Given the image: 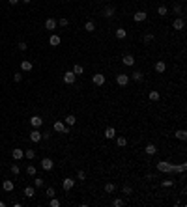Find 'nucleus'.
<instances>
[{
	"label": "nucleus",
	"instance_id": "1",
	"mask_svg": "<svg viewBox=\"0 0 187 207\" xmlns=\"http://www.w3.org/2000/svg\"><path fill=\"white\" fill-rule=\"evenodd\" d=\"M52 131H54V133H60V134H67L69 133V127L66 125V123L64 121H54V125H52Z\"/></svg>",
	"mask_w": 187,
	"mask_h": 207
},
{
	"label": "nucleus",
	"instance_id": "2",
	"mask_svg": "<svg viewBox=\"0 0 187 207\" xmlns=\"http://www.w3.org/2000/svg\"><path fill=\"white\" fill-rule=\"evenodd\" d=\"M157 172H163V174H172V164L167 161H159L157 162Z\"/></svg>",
	"mask_w": 187,
	"mask_h": 207
},
{
	"label": "nucleus",
	"instance_id": "3",
	"mask_svg": "<svg viewBox=\"0 0 187 207\" xmlns=\"http://www.w3.org/2000/svg\"><path fill=\"white\" fill-rule=\"evenodd\" d=\"M116 84H118V86H127L129 84V75L118 73V75H116Z\"/></svg>",
	"mask_w": 187,
	"mask_h": 207
},
{
	"label": "nucleus",
	"instance_id": "4",
	"mask_svg": "<svg viewBox=\"0 0 187 207\" xmlns=\"http://www.w3.org/2000/svg\"><path fill=\"white\" fill-rule=\"evenodd\" d=\"M101 15L105 17V19L114 17V15H116V8H114V6H105V8H103V11H101Z\"/></svg>",
	"mask_w": 187,
	"mask_h": 207
},
{
	"label": "nucleus",
	"instance_id": "5",
	"mask_svg": "<svg viewBox=\"0 0 187 207\" xmlns=\"http://www.w3.org/2000/svg\"><path fill=\"white\" fill-rule=\"evenodd\" d=\"M41 168H43V170H47V172H51V170L54 168V162H52V159H49V157L41 159Z\"/></svg>",
	"mask_w": 187,
	"mask_h": 207
},
{
	"label": "nucleus",
	"instance_id": "6",
	"mask_svg": "<svg viewBox=\"0 0 187 207\" xmlns=\"http://www.w3.org/2000/svg\"><path fill=\"white\" fill-rule=\"evenodd\" d=\"M75 80H77V75L73 71H66L64 73V82L66 84H75Z\"/></svg>",
	"mask_w": 187,
	"mask_h": 207
},
{
	"label": "nucleus",
	"instance_id": "7",
	"mask_svg": "<svg viewBox=\"0 0 187 207\" xmlns=\"http://www.w3.org/2000/svg\"><path fill=\"white\" fill-rule=\"evenodd\" d=\"M105 75H101V73H95L94 75V77H92V82H94V84L95 86H103V84H105Z\"/></svg>",
	"mask_w": 187,
	"mask_h": 207
},
{
	"label": "nucleus",
	"instance_id": "8",
	"mask_svg": "<svg viewBox=\"0 0 187 207\" xmlns=\"http://www.w3.org/2000/svg\"><path fill=\"white\" fill-rule=\"evenodd\" d=\"M62 187H64V190L66 192H69L73 187H75V179H71V177H66L64 181H62Z\"/></svg>",
	"mask_w": 187,
	"mask_h": 207
},
{
	"label": "nucleus",
	"instance_id": "9",
	"mask_svg": "<svg viewBox=\"0 0 187 207\" xmlns=\"http://www.w3.org/2000/svg\"><path fill=\"white\" fill-rule=\"evenodd\" d=\"M122 64L127 65V67H133L135 65V56H133V54H126V56L122 58Z\"/></svg>",
	"mask_w": 187,
	"mask_h": 207
},
{
	"label": "nucleus",
	"instance_id": "10",
	"mask_svg": "<svg viewBox=\"0 0 187 207\" xmlns=\"http://www.w3.org/2000/svg\"><path fill=\"white\" fill-rule=\"evenodd\" d=\"M30 125L34 129H39L41 125H43V120H41V116H32L30 118Z\"/></svg>",
	"mask_w": 187,
	"mask_h": 207
},
{
	"label": "nucleus",
	"instance_id": "11",
	"mask_svg": "<svg viewBox=\"0 0 187 207\" xmlns=\"http://www.w3.org/2000/svg\"><path fill=\"white\" fill-rule=\"evenodd\" d=\"M183 26H185V21L182 17L174 19V23H172V28H174V30H183Z\"/></svg>",
	"mask_w": 187,
	"mask_h": 207
},
{
	"label": "nucleus",
	"instance_id": "12",
	"mask_svg": "<svg viewBox=\"0 0 187 207\" xmlns=\"http://www.w3.org/2000/svg\"><path fill=\"white\" fill-rule=\"evenodd\" d=\"M131 79H133L135 82H142V80H144V73L138 71V69H135V71L131 73Z\"/></svg>",
	"mask_w": 187,
	"mask_h": 207
},
{
	"label": "nucleus",
	"instance_id": "13",
	"mask_svg": "<svg viewBox=\"0 0 187 207\" xmlns=\"http://www.w3.org/2000/svg\"><path fill=\"white\" fill-rule=\"evenodd\" d=\"M155 71L159 73V75H163L165 71H167V64H165L163 60H159V62H155Z\"/></svg>",
	"mask_w": 187,
	"mask_h": 207
},
{
	"label": "nucleus",
	"instance_id": "14",
	"mask_svg": "<svg viewBox=\"0 0 187 207\" xmlns=\"http://www.w3.org/2000/svg\"><path fill=\"white\" fill-rule=\"evenodd\" d=\"M2 189H4L6 192H13V189H15V185H13V181H11V179H6V181L2 183Z\"/></svg>",
	"mask_w": 187,
	"mask_h": 207
},
{
	"label": "nucleus",
	"instance_id": "15",
	"mask_svg": "<svg viewBox=\"0 0 187 207\" xmlns=\"http://www.w3.org/2000/svg\"><path fill=\"white\" fill-rule=\"evenodd\" d=\"M32 62H28V60H23V62H21V69H23V71L24 73H30L32 71Z\"/></svg>",
	"mask_w": 187,
	"mask_h": 207
},
{
	"label": "nucleus",
	"instance_id": "16",
	"mask_svg": "<svg viewBox=\"0 0 187 207\" xmlns=\"http://www.w3.org/2000/svg\"><path fill=\"white\" fill-rule=\"evenodd\" d=\"M11 157L15 159V161H21V159L24 157V151H23V149H19V148H15V149L11 151Z\"/></svg>",
	"mask_w": 187,
	"mask_h": 207
},
{
	"label": "nucleus",
	"instance_id": "17",
	"mask_svg": "<svg viewBox=\"0 0 187 207\" xmlns=\"http://www.w3.org/2000/svg\"><path fill=\"white\" fill-rule=\"evenodd\" d=\"M30 140H32V142H36V144L41 142V133H39L38 129H34L32 133H30Z\"/></svg>",
	"mask_w": 187,
	"mask_h": 207
},
{
	"label": "nucleus",
	"instance_id": "18",
	"mask_svg": "<svg viewBox=\"0 0 187 207\" xmlns=\"http://www.w3.org/2000/svg\"><path fill=\"white\" fill-rule=\"evenodd\" d=\"M114 136H116V129L114 127H107L105 129V138H107V140H112Z\"/></svg>",
	"mask_w": 187,
	"mask_h": 207
},
{
	"label": "nucleus",
	"instance_id": "19",
	"mask_svg": "<svg viewBox=\"0 0 187 207\" xmlns=\"http://www.w3.org/2000/svg\"><path fill=\"white\" fill-rule=\"evenodd\" d=\"M146 17H148V15H146V11H137L135 15H133V19L137 21V23H142V21H146Z\"/></svg>",
	"mask_w": 187,
	"mask_h": 207
},
{
	"label": "nucleus",
	"instance_id": "20",
	"mask_svg": "<svg viewBox=\"0 0 187 207\" xmlns=\"http://www.w3.org/2000/svg\"><path fill=\"white\" fill-rule=\"evenodd\" d=\"M64 121H66V125H67V127H73V125H75V123H77V118H75V116H73V114H67Z\"/></svg>",
	"mask_w": 187,
	"mask_h": 207
},
{
	"label": "nucleus",
	"instance_id": "21",
	"mask_svg": "<svg viewBox=\"0 0 187 207\" xmlns=\"http://www.w3.org/2000/svg\"><path fill=\"white\" fill-rule=\"evenodd\" d=\"M144 151H146V155H155L157 153V148H155V144H146Z\"/></svg>",
	"mask_w": 187,
	"mask_h": 207
},
{
	"label": "nucleus",
	"instance_id": "22",
	"mask_svg": "<svg viewBox=\"0 0 187 207\" xmlns=\"http://www.w3.org/2000/svg\"><path fill=\"white\" fill-rule=\"evenodd\" d=\"M45 28L47 30H56V19H47L45 21Z\"/></svg>",
	"mask_w": 187,
	"mask_h": 207
},
{
	"label": "nucleus",
	"instance_id": "23",
	"mask_svg": "<svg viewBox=\"0 0 187 207\" xmlns=\"http://www.w3.org/2000/svg\"><path fill=\"white\" fill-rule=\"evenodd\" d=\"M116 138V146L118 148H126L127 146V138L126 136H114Z\"/></svg>",
	"mask_w": 187,
	"mask_h": 207
},
{
	"label": "nucleus",
	"instance_id": "24",
	"mask_svg": "<svg viewBox=\"0 0 187 207\" xmlns=\"http://www.w3.org/2000/svg\"><path fill=\"white\" fill-rule=\"evenodd\" d=\"M185 170H187V162H182V164H172V172H182V174H185Z\"/></svg>",
	"mask_w": 187,
	"mask_h": 207
},
{
	"label": "nucleus",
	"instance_id": "25",
	"mask_svg": "<svg viewBox=\"0 0 187 207\" xmlns=\"http://www.w3.org/2000/svg\"><path fill=\"white\" fill-rule=\"evenodd\" d=\"M127 37V30L126 28H118L116 30V39H126Z\"/></svg>",
	"mask_w": 187,
	"mask_h": 207
},
{
	"label": "nucleus",
	"instance_id": "26",
	"mask_svg": "<svg viewBox=\"0 0 187 207\" xmlns=\"http://www.w3.org/2000/svg\"><path fill=\"white\" fill-rule=\"evenodd\" d=\"M60 41H62V39H60V36L52 34V36H51V39H49V43H51L52 47H58V45H60Z\"/></svg>",
	"mask_w": 187,
	"mask_h": 207
},
{
	"label": "nucleus",
	"instance_id": "27",
	"mask_svg": "<svg viewBox=\"0 0 187 207\" xmlns=\"http://www.w3.org/2000/svg\"><path fill=\"white\" fill-rule=\"evenodd\" d=\"M84 30L86 32H94L95 30V23H94V21H86V23H84Z\"/></svg>",
	"mask_w": 187,
	"mask_h": 207
},
{
	"label": "nucleus",
	"instance_id": "28",
	"mask_svg": "<svg viewBox=\"0 0 187 207\" xmlns=\"http://www.w3.org/2000/svg\"><path fill=\"white\" fill-rule=\"evenodd\" d=\"M23 194H24L26 198H34V194H36V192H34V187H24Z\"/></svg>",
	"mask_w": 187,
	"mask_h": 207
},
{
	"label": "nucleus",
	"instance_id": "29",
	"mask_svg": "<svg viewBox=\"0 0 187 207\" xmlns=\"http://www.w3.org/2000/svg\"><path fill=\"white\" fill-rule=\"evenodd\" d=\"M24 157L28 159V161H34V159H36V149H26L24 151Z\"/></svg>",
	"mask_w": 187,
	"mask_h": 207
},
{
	"label": "nucleus",
	"instance_id": "30",
	"mask_svg": "<svg viewBox=\"0 0 187 207\" xmlns=\"http://www.w3.org/2000/svg\"><path fill=\"white\" fill-rule=\"evenodd\" d=\"M176 138H178V140H187V133H185V131L183 129H180V131H176Z\"/></svg>",
	"mask_w": 187,
	"mask_h": 207
},
{
	"label": "nucleus",
	"instance_id": "31",
	"mask_svg": "<svg viewBox=\"0 0 187 207\" xmlns=\"http://www.w3.org/2000/svg\"><path fill=\"white\" fill-rule=\"evenodd\" d=\"M36 166H32V164H28V166H26V174H28L30 177H36Z\"/></svg>",
	"mask_w": 187,
	"mask_h": 207
},
{
	"label": "nucleus",
	"instance_id": "32",
	"mask_svg": "<svg viewBox=\"0 0 187 207\" xmlns=\"http://www.w3.org/2000/svg\"><path fill=\"white\" fill-rule=\"evenodd\" d=\"M148 97H150V101H159V99H161V93L154 90V92H150V95H148Z\"/></svg>",
	"mask_w": 187,
	"mask_h": 207
},
{
	"label": "nucleus",
	"instance_id": "33",
	"mask_svg": "<svg viewBox=\"0 0 187 207\" xmlns=\"http://www.w3.org/2000/svg\"><path fill=\"white\" fill-rule=\"evenodd\" d=\"M114 190H116V185L114 183H107L105 185V192H107V194H112Z\"/></svg>",
	"mask_w": 187,
	"mask_h": 207
},
{
	"label": "nucleus",
	"instance_id": "34",
	"mask_svg": "<svg viewBox=\"0 0 187 207\" xmlns=\"http://www.w3.org/2000/svg\"><path fill=\"white\" fill-rule=\"evenodd\" d=\"M43 183H45L43 177H36V179H34V187H36V189H41V187H43Z\"/></svg>",
	"mask_w": 187,
	"mask_h": 207
},
{
	"label": "nucleus",
	"instance_id": "35",
	"mask_svg": "<svg viewBox=\"0 0 187 207\" xmlns=\"http://www.w3.org/2000/svg\"><path fill=\"white\" fill-rule=\"evenodd\" d=\"M71 71H73L75 75H82V73H84V69H82V65H79V64H75V65H73V69H71Z\"/></svg>",
	"mask_w": 187,
	"mask_h": 207
},
{
	"label": "nucleus",
	"instance_id": "36",
	"mask_svg": "<svg viewBox=\"0 0 187 207\" xmlns=\"http://www.w3.org/2000/svg\"><path fill=\"white\" fill-rule=\"evenodd\" d=\"M157 13H159V15H161V17H165V15H167V13H169L167 6H159V8H157Z\"/></svg>",
	"mask_w": 187,
	"mask_h": 207
},
{
	"label": "nucleus",
	"instance_id": "37",
	"mask_svg": "<svg viewBox=\"0 0 187 207\" xmlns=\"http://www.w3.org/2000/svg\"><path fill=\"white\" fill-rule=\"evenodd\" d=\"M45 194H47V198H54V196H56V190H54V187H49Z\"/></svg>",
	"mask_w": 187,
	"mask_h": 207
},
{
	"label": "nucleus",
	"instance_id": "38",
	"mask_svg": "<svg viewBox=\"0 0 187 207\" xmlns=\"http://www.w3.org/2000/svg\"><path fill=\"white\" fill-rule=\"evenodd\" d=\"M49 205L51 207H60V200L54 196V198H51V202H49Z\"/></svg>",
	"mask_w": 187,
	"mask_h": 207
},
{
	"label": "nucleus",
	"instance_id": "39",
	"mask_svg": "<svg viewBox=\"0 0 187 207\" xmlns=\"http://www.w3.org/2000/svg\"><path fill=\"white\" fill-rule=\"evenodd\" d=\"M77 179H81V181H86V172H84V170H79V172H77Z\"/></svg>",
	"mask_w": 187,
	"mask_h": 207
},
{
	"label": "nucleus",
	"instance_id": "40",
	"mask_svg": "<svg viewBox=\"0 0 187 207\" xmlns=\"http://www.w3.org/2000/svg\"><path fill=\"white\" fill-rule=\"evenodd\" d=\"M154 34H146V36H144V43H154Z\"/></svg>",
	"mask_w": 187,
	"mask_h": 207
},
{
	"label": "nucleus",
	"instance_id": "41",
	"mask_svg": "<svg viewBox=\"0 0 187 207\" xmlns=\"http://www.w3.org/2000/svg\"><path fill=\"white\" fill-rule=\"evenodd\" d=\"M19 172H21L19 164H11V174H13V175H19Z\"/></svg>",
	"mask_w": 187,
	"mask_h": 207
},
{
	"label": "nucleus",
	"instance_id": "42",
	"mask_svg": "<svg viewBox=\"0 0 187 207\" xmlns=\"http://www.w3.org/2000/svg\"><path fill=\"white\" fill-rule=\"evenodd\" d=\"M122 190H123V194H126V196H131V194H133V189H131L129 185H126V187H123Z\"/></svg>",
	"mask_w": 187,
	"mask_h": 207
},
{
	"label": "nucleus",
	"instance_id": "43",
	"mask_svg": "<svg viewBox=\"0 0 187 207\" xmlns=\"http://www.w3.org/2000/svg\"><path fill=\"white\" fill-rule=\"evenodd\" d=\"M123 203H126V202H123V200H122V198H116V200H114V202H112V205H114V207H122Z\"/></svg>",
	"mask_w": 187,
	"mask_h": 207
},
{
	"label": "nucleus",
	"instance_id": "44",
	"mask_svg": "<svg viewBox=\"0 0 187 207\" xmlns=\"http://www.w3.org/2000/svg\"><path fill=\"white\" fill-rule=\"evenodd\" d=\"M174 15H183V8L182 6H174Z\"/></svg>",
	"mask_w": 187,
	"mask_h": 207
},
{
	"label": "nucleus",
	"instance_id": "45",
	"mask_svg": "<svg viewBox=\"0 0 187 207\" xmlns=\"http://www.w3.org/2000/svg\"><path fill=\"white\" fill-rule=\"evenodd\" d=\"M17 49H19V51H26V49H28V45H26L24 41H21V43L17 45Z\"/></svg>",
	"mask_w": 187,
	"mask_h": 207
},
{
	"label": "nucleus",
	"instance_id": "46",
	"mask_svg": "<svg viewBox=\"0 0 187 207\" xmlns=\"http://www.w3.org/2000/svg\"><path fill=\"white\" fill-rule=\"evenodd\" d=\"M13 80H15V82H21V80H23V73H15V75H13Z\"/></svg>",
	"mask_w": 187,
	"mask_h": 207
},
{
	"label": "nucleus",
	"instance_id": "47",
	"mask_svg": "<svg viewBox=\"0 0 187 207\" xmlns=\"http://www.w3.org/2000/svg\"><path fill=\"white\" fill-rule=\"evenodd\" d=\"M161 185H163V187H172V185H174V181H170V179H165Z\"/></svg>",
	"mask_w": 187,
	"mask_h": 207
},
{
	"label": "nucleus",
	"instance_id": "48",
	"mask_svg": "<svg viewBox=\"0 0 187 207\" xmlns=\"http://www.w3.org/2000/svg\"><path fill=\"white\" fill-rule=\"evenodd\" d=\"M58 24H60V26H67V24H69V21H67V19H60V21H58Z\"/></svg>",
	"mask_w": 187,
	"mask_h": 207
},
{
	"label": "nucleus",
	"instance_id": "49",
	"mask_svg": "<svg viewBox=\"0 0 187 207\" xmlns=\"http://www.w3.org/2000/svg\"><path fill=\"white\" fill-rule=\"evenodd\" d=\"M41 138H43V140H49V138H51V133H49V131H45V133L41 134Z\"/></svg>",
	"mask_w": 187,
	"mask_h": 207
},
{
	"label": "nucleus",
	"instance_id": "50",
	"mask_svg": "<svg viewBox=\"0 0 187 207\" xmlns=\"http://www.w3.org/2000/svg\"><path fill=\"white\" fill-rule=\"evenodd\" d=\"M8 2H10L11 6H15V4H19V2H21V0H8Z\"/></svg>",
	"mask_w": 187,
	"mask_h": 207
},
{
	"label": "nucleus",
	"instance_id": "51",
	"mask_svg": "<svg viewBox=\"0 0 187 207\" xmlns=\"http://www.w3.org/2000/svg\"><path fill=\"white\" fill-rule=\"evenodd\" d=\"M23 2H24V4H30V2H32V0H23Z\"/></svg>",
	"mask_w": 187,
	"mask_h": 207
},
{
	"label": "nucleus",
	"instance_id": "52",
	"mask_svg": "<svg viewBox=\"0 0 187 207\" xmlns=\"http://www.w3.org/2000/svg\"><path fill=\"white\" fill-rule=\"evenodd\" d=\"M66 2H71V0H66Z\"/></svg>",
	"mask_w": 187,
	"mask_h": 207
}]
</instances>
